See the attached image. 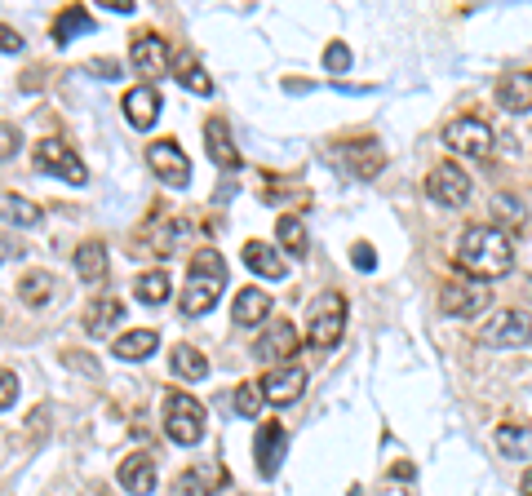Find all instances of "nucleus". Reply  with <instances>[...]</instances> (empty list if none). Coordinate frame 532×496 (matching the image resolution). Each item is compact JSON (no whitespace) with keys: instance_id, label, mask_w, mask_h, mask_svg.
Returning <instances> with one entry per match:
<instances>
[{"instance_id":"9b49d317","label":"nucleus","mask_w":532,"mask_h":496,"mask_svg":"<svg viewBox=\"0 0 532 496\" xmlns=\"http://www.w3.org/2000/svg\"><path fill=\"white\" fill-rule=\"evenodd\" d=\"M147 164L156 169V178L160 182H169L173 191H182V186L191 182V160L182 155V147L173 138H160V142H151L147 147Z\"/></svg>"},{"instance_id":"c756f323","label":"nucleus","mask_w":532,"mask_h":496,"mask_svg":"<svg viewBox=\"0 0 532 496\" xmlns=\"http://www.w3.org/2000/svg\"><path fill=\"white\" fill-rule=\"evenodd\" d=\"M497 448L515 461H528L532 457V430H524L519 421H506V426H497Z\"/></svg>"},{"instance_id":"f257e3e1","label":"nucleus","mask_w":532,"mask_h":496,"mask_svg":"<svg viewBox=\"0 0 532 496\" xmlns=\"http://www.w3.org/2000/svg\"><path fill=\"white\" fill-rule=\"evenodd\" d=\"M457 262L484 284V279H501L515 266V244L501 226L484 222V226H466L462 240H457Z\"/></svg>"},{"instance_id":"6e6552de","label":"nucleus","mask_w":532,"mask_h":496,"mask_svg":"<svg viewBox=\"0 0 532 496\" xmlns=\"http://www.w3.org/2000/svg\"><path fill=\"white\" fill-rule=\"evenodd\" d=\"M32 160H36V169H40V173H54V178H63V182H71V186H85V182H89L85 160H80V155L71 151L67 142H58V138L36 142Z\"/></svg>"},{"instance_id":"f3484780","label":"nucleus","mask_w":532,"mask_h":496,"mask_svg":"<svg viewBox=\"0 0 532 496\" xmlns=\"http://www.w3.org/2000/svg\"><path fill=\"white\" fill-rule=\"evenodd\" d=\"M125 120L133 124V129H151V124L160 120V93L151 89V85H138V89H129L125 93Z\"/></svg>"},{"instance_id":"bb28decb","label":"nucleus","mask_w":532,"mask_h":496,"mask_svg":"<svg viewBox=\"0 0 532 496\" xmlns=\"http://www.w3.org/2000/svg\"><path fill=\"white\" fill-rule=\"evenodd\" d=\"M54 288H58V279L49 275V271H27L23 279H18V297H23L32 310L40 306H49V297H54Z\"/></svg>"},{"instance_id":"37998d69","label":"nucleus","mask_w":532,"mask_h":496,"mask_svg":"<svg viewBox=\"0 0 532 496\" xmlns=\"http://www.w3.org/2000/svg\"><path fill=\"white\" fill-rule=\"evenodd\" d=\"M519 492H524V496H532V470L524 474V483H519Z\"/></svg>"},{"instance_id":"a211bd4d","label":"nucleus","mask_w":532,"mask_h":496,"mask_svg":"<svg viewBox=\"0 0 532 496\" xmlns=\"http://www.w3.org/2000/svg\"><path fill=\"white\" fill-rule=\"evenodd\" d=\"M116 324H125V302L120 297H94L85 306V333L89 337H107Z\"/></svg>"},{"instance_id":"72a5a7b5","label":"nucleus","mask_w":532,"mask_h":496,"mask_svg":"<svg viewBox=\"0 0 532 496\" xmlns=\"http://www.w3.org/2000/svg\"><path fill=\"white\" fill-rule=\"evenodd\" d=\"M493 217H501V226H524V200L519 195H497L493 200Z\"/></svg>"},{"instance_id":"ea45409f","label":"nucleus","mask_w":532,"mask_h":496,"mask_svg":"<svg viewBox=\"0 0 532 496\" xmlns=\"http://www.w3.org/2000/svg\"><path fill=\"white\" fill-rule=\"evenodd\" d=\"M18 49H23V36H18L14 27L0 23V54H18Z\"/></svg>"},{"instance_id":"79ce46f5","label":"nucleus","mask_w":532,"mask_h":496,"mask_svg":"<svg viewBox=\"0 0 532 496\" xmlns=\"http://www.w3.org/2000/svg\"><path fill=\"white\" fill-rule=\"evenodd\" d=\"M89 71H102V76L111 80V71H120V67H116V62H89Z\"/></svg>"},{"instance_id":"1a4fd4ad","label":"nucleus","mask_w":532,"mask_h":496,"mask_svg":"<svg viewBox=\"0 0 532 496\" xmlns=\"http://www.w3.org/2000/svg\"><path fill=\"white\" fill-rule=\"evenodd\" d=\"M488 306H493V288H484L479 279L475 284H444V293H439V310L448 319H479Z\"/></svg>"},{"instance_id":"423d86ee","label":"nucleus","mask_w":532,"mask_h":496,"mask_svg":"<svg viewBox=\"0 0 532 496\" xmlns=\"http://www.w3.org/2000/svg\"><path fill=\"white\" fill-rule=\"evenodd\" d=\"M444 147L457 151V155H470V160H488L497 147L493 124L479 120V116H453L444 124Z\"/></svg>"},{"instance_id":"6ab92c4d","label":"nucleus","mask_w":532,"mask_h":496,"mask_svg":"<svg viewBox=\"0 0 532 496\" xmlns=\"http://www.w3.org/2000/svg\"><path fill=\"white\" fill-rule=\"evenodd\" d=\"M120 483H125V492H133V496H151L156 492V461H151L147 452H133V457L120 461Z\"/></svg>"},{"instance_id":"cd10ccee","label":"nucleus","mask_w":532,"mask_h":496,"mask_svg":"<svg viewBox=\"0 0 532 496\" xmlns=\"http://www.w3.org/2000/svg\"><path fill=\"white\" fill-rule=\"evenodd\" d=\"M85 31H94V18H89V9H80V5H67L63 14L54 18V40H58V45H71V40L85 36Z\"/></svg>"},{"instance_id":"9d476101","label":"nucleus","mask_w":532,"mask_h":496,"mask_svg":"<svg viewBox=\"0 0 532 496\" xmlns=\"http://www.w3.org/2000/svg\"><path fill=\"white\" fill-rule=\"evenodd\" d=\"M262 399L275 403V408H289L306 395V368L302 364H280V368H266V377L258 381Z\"/></svg>"},{"instance_id":"b1692460","label":"nucleus","mask_w":532,"mask_h":496,"mask_svg":"<svg viewBox=\"0 0 532 496\" xmlns=\"http://www.w3.org/2000/svg\"><path fill=\"white\" fill-rule=\"evenodd\" d=\"M0 217H5L9 226H23V231H32V226H40V204L36 200H27V195H14V191H5L0 195Z\"/></svg>"},{"instance_id":"20e7f679","label":"nucleus","mask_w":532,"mask_h":496,"mask_svg":"<svg viewBox=\"0 0 532 496\" xmlns=\"http://www.w3.org/2000/svg\"><path fill=\"white\" fill-rule=\"evenodd\" d=\"M346 333V302L342 293H320L306 319V346L311 350H333Z\"/></svg>"},{"instance_id":"7ed1b4c3","label":"nucleus","mask_w":532,"mask_h":496,"mask_svg":"<svg viewBox=\"0 0 532 496\" xmlns=\"http://www.w3.org/2000/svg\"><path fill=\"white\" fill-rule=\"evenodd\" d=\"M204 403L196 395H182V390H169L165 399V434L178 448H196L204 439Z\"/></svg>"},{"instance_id":"473e14b6","label":"nucleus","mask_w":532,"mask_h":496,"mask_svg":"<svg viewBox=\"0 0 532 496\" xmlns=\"http://www.w3.org/2000/svg\"><path fill=\"white\" fill-rule=\"evenodd\" d=\"M280 248L293 253V257H306L311 240H306V226L298 222V217H280Z\"/></svg>"},{"instance_id":"a19ab883","label":"nucleus","mask_w":532,"mask_h":496,"mask_svg":"<svg viewBox=\"0 0 532 496\" xmlns=\"http://www.w3.org/2000/svg\"><path fill=\"white\" fill-rule=\"evenodd\" d=\"M5 257H23V244H14V240L0 235V262H5Z\"/></svg>"},{"instance_id":"5701e85b","label":"nucleus","mask_w":532,"mask_h":496,"mask_svg":"<svg viewBox=\"0 0 532 496\" xmlns=\"http://www.w3.org/2000/svg\"><path fill=\"white\" fill-rule=\"evenodd\" d=\"M169 368H173V377H178V381H204V377H209V359H204L196 346H187V341L169 350Z\"/></svg>"},{"instance_id":"393cba45","label":"nucleus","mask_w":532,"mask_h":496,"mask_svg":"<svg viewBox=\"0 0 532 496\" xmlns=\"http://www.w3.org/2000/svg\"><path fill=\"white\" fill-rule=\"evenodd\" d=\"M497 102L515 116L532 111V76H501L497 80Z\"/></svg>"},{"instance_id":"c03bdc74","label":"nucleus","mask_w":532,"mask_h":496,"mask_svg":"<svg viewBox=\"0 0 532 496\" xmlns=\"http://www.w3.org/2000/svg\"><path fill=\"white\" fill-rule=\"evenodd\" d=\"M528 293H532V279H528Z\"/></svg>"},{"instance_id":"58836bf2","label":"nucleus","mask_w":532,"mask_h":496,"mask_svg":"<svg viewBox=\"0 0 532 496\" xmlns=\"http://www.w3.org/2000/svg\"><path fill=\"white\" fill-rule=\"evenodd\" d=\"M351 266H355V271H373V266H377L373 244H355V248H351Z\"/></svg>"},{"instance_id":"f03ea898","label":"nucleus","mask_w":532,"mask_h":496,"mask_svg":"<svg viewBox=\"0 0 532 496\" xmlns=\"http://www.w3.org/2000/svg\"><path fill=\"white\" fill-rule=\"evenodd\" d=\"M222 288H227V262H222V253H213V248H196L191 271H187V288H182V297H178L182 315H187V319L209 315V310L218 306Z\"/></svg>"},{"instance_id":"2eb2a0df","label":"nucleus","mask_w":532,"mask_h":496,"mask_svg":"<svg viewBox=\"0 0 532 496\" xmlns=\"http://www.w3.org/2000/svg\"><path fill=\"white\" fill-rule=\"evenodd\" d=\"M231 319L240 328H262L271 319V293L266 288H240L231 302Z\"/></svg>"},{"instance_id":"4468645a","label":"nucleus","mask_w":532,"mask_h":496,"mask_svg":"<svg viewBox=\"0 0 532 496\" xmlns=\"http://www.w3.org/2000/svg\"><path fill=\"white\" fill-rule=\"evenodd\" d=\"M129 62L138 76H165L169 71V45L156 36V31H142L129 49Z\"/></svg>"},{"instance_id":"2f4dec72","label":"nucleus","mask_w":532,"mask_h":496,"mask_svg":"<svg viewBox=\"0 0 532 496\" xmlns=\"http://www.w3.org/2000/svg\"><path fill=\"white\" fill-rule=\"evenodd\" d=\"M178 85L187 93H200V98H209V93H213V80L204 76V67H200V62H191L187 54L178 58Z\"/></svg>"},{"instance_id":"e433bc0d","label":"nucleus","mask_w":532,"mask_h":496,"mask_svg":"<svg viewBox=\"0 0 532 496\" xmlns=\"http://www.w3.org/2000/svg\"><path fill=\"white\" fill-rule=\"evenodd\" d=\"M14 403H18V372L0 368V412L14 408Z\"/></svg>"},{"instance_id":"4be33fe9","label":"nucleus","mask_w":532,"mask_h":496,"mask_svg":"<svg viewBox=\"0 0 532 496\" xmlns=\"http://www.w3.org/2000/svg\"><path fill=\"white\" fill-rule=\"evenodd\" d=\"M244 266H249L253 275H262V279H284V275H289L284 257L275 253L271 244H262V240H249V244H244Z\"/></svg>"},{"instance_id":"c9c22d12","label":"nucleus","mask_w":532,"mask_h":496,"mask_svg":"<svg viewBox=\"0 0 532 496\" xmlns=\"http://www.w3.org/2000/svg\"><path fill=\"white\" fill-rule=\"evenodd\" d=\"M209 492V479H204V474H196V470H187L178 479V488H173V496H204Z\"/></svg>"},{"instance_id":"f8f14e48","label":"nucleus","mask_w":532,"mask_h":496,"mask_svg":"<svg viewBox=\"0 0 532 496\" xmlns=\"http://www.w3.org/2000/svg\"><path fill=\"white\" fill-rule=\"evenodd\" d=\"M253 457H258L262 479H275L284 457H289V430H284L280 421H266V426L258 430V439H253Z\"/></svg>"},{"instance_id":"aec40b11","label":"nucleus","mask_w":532,"mask_h":496,"mask_svg":"<svg viewBox=\"0 0 532 496\" xmlns=\"http://www.w3.org/2000/svg\"><path fill=\"white\" fill-rule=\"evenodd\" d=\"M342 155H346V164H351V173H355V178H377V173L386 169V151L377 147V142H368V138H360V142H346Z\"/></svg>"},{"instance_id":"f704fd0d","label":"nucleus","mask_w":532,"mask_h":496,"mask_svg":"<svg viewBox=\"0 0 532 496\" xmlns=\"http://www.w3.org/2000/svg\"><path fill=\"white\" fill-rule=\"evenodd\" d=\"M324 67H329L333 76H342V71H351V49H346L342 40H333V45L324 49Z\"/></svg>"},{"instance_id":"412c9836","label":"nucleus","mask_w":532,"mask_h":496,"mask_svg":"<svg viewBox=\"0 0 532 496\" xmlns=\"http://www.w3.org/2000/svg\"><path fill=\"white\" fill-rule=\"evenodd\" d=\"M76 275L85 279L89 288L107 284V244L102 240H85L76 248Z\"/></svg>"},{"instance_id":"39448f33","label":"nucleus","mask_w":532,"mask_h":496,"mask_svg":"<svg viewBox=\"0 0 532 496\" xmlns=\"http://www.w3.org/2000/svg\"><path fill=\"white\" fill-rule=\"evenodd\" d=\"M528 341H532L528 310L506 306V310H493V315L479 324V346H488V350H515V346H528Z\"/></svg>"},{"instance_id":"0eeeda50","label":"nucleus","mask_w":532,"mask_h":496,"mask_svg":"<svg viewBox=\"0 0 532 496\" xmlns=\"http://www.w3.org/2000/svg\"><path fill=\"white\" fill-rule=\"evenodd\" d=\"M470 191H475V186H470V173L457 160H444L426 173V195H431V204H439V209H462L470 200Z\"/></svg>"},{"instance_id":"dca6fc26","label":"nucleus","mask_w":532,"mask_h":496,"mask_svg":"<svg viewBox=\"0 0 532 496\" xmlns=\"http://www.w3.org/2000/svg\"><path fill=\"white\" fill-rule=\"evenodd\" d=\"M204 142H209V160L218 169H240V151H235V138H231V124L222 116H213L204 124Z\"/></svg>"},{"instance_id":"a878e982","label":"nucleus","mask_w":532,"mask_h":496,"mask_svg":"<svg viewBox=\"0 0 532 496\" xmlns=\"http://www.w3.org/2000/svg\"><path fill=\"white\" fill-rule=\"evenodd\" d=\"M156 346H160V333L156 328H133V333H125V337H116V359H147V355H156Z\"/></svg>"},{"instance_id":"7c9ffc66","label":"nucleus","mask_w":532,"mask_h":496,"mask_svg":"<svg viewBox=\"0 0 532 496\" xmlns=\"http://www.w3.org/2000/svg\"><path fill=\"white\" fill-rule=\"evenodd\" d=\"M231 412H235V417H244V421H253V417H258V412H262V390L258 386H253V381H240V386H235L231 390Z\"/></svg>"},{"instance_id":"c85d7f7f","label":"nucleus","mask_w":532,"mask_h":496,"mask_svg":"<svg viewBox=\"0 0 532 496\" xmlns=\"http://www.w3.org/2000/svg\"><path fill=\"white\" fill-rule=\"evenodd\" d=\"M133 293H138L142 306H165L169 293H173V284H169L165 271H142L138 279H133Z\"/></svg>"},{"instance_id":"ddd939ff","label":"nucleus","mask_w":532,"mask_h":496,"mask_svg":"<svg viewBox=\"0 0 532 496\" xmlns=\"http://www.w3.org/2000/svg\"><path fill=\"white\" fill-rule=\"evenodd\" d=\"M298 341H302V337H298V328H293L289 319H271V324H266V333H262L258 341H253V355H258L262 364L271 359V364L280 368V359H293Z\"/></svg>"},{"instance_id":"4c0bfd02","label":"nucleus","mask_w":532,"mask_h":496,"mask_svg":"<svg viewBox=\"0 0 532 496\" xmlns=\"http://www.w3.org/2000/svg\"><path fill=\"white\" fill-rule=\"evenodd\" d=\"M18 147H23V133H18V124H0V160H9Z\"/></svg>"}]
</instances>
